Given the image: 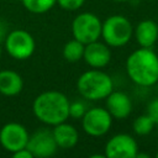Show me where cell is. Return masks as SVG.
Masks as SVG:
<instances>
[{"label":"cell","mask_w":158,"mask_h":158,"mask_svg":"<svg viewBox=\"0 0 158 158\" xmlns=\"http://www.w3.org/2000/svg\"><path fill=\"white\" fill-rule=\"evenodd\" d=\"M128 78L139 86H152L158 81V56L152 48L141 47L126 59Z\"/></svg>","instance_id":"cell-1"},{"label":"cell","mask_w":158,"mask_h":158,"mask_svg":"<svg viewBox=\"0 0 158 158\" xmlns=\"http://www.w3.org/2000/svg\"><path fill=\"white\" fill-rule=\"evenodd\" d=\"M32 110L41 122L56 126L69 117V100L60 91H43L33 100Z\"/></svg>","instance_id":"cell-2"},{"label":"cell","mask_w":158,"mask_h":158,"mask_svg":"<svg viewBox=\"0 0 158 158\" xmlns=\"http://www.w3.org/2000/svg\"><path fill=\"white\" fill-rule=\"evenodd\" d=\"M77 89L84 99L96 101L105 99L114 90V83L109 74L94 68L78 78Z\"/></svg>","instance_id":"cell-3"},{"label":"cell","mask_w":158,"mask_h":158,"mask_svg":"<svg viewBox=\"0 0 158 158\" xmlns=\"http://www.w3.org/2000/svg\"><path fill=\"white\" fill-rule=\"evenodd\" d=\"M133 27L130 20L122 15L109 16L102 22L101 37L109 47H122L130 42Z\"/></svg>","instance_id":"cell-4"},{"label":"cell","mask_w":158,"mask_h":158,"mask_svg":"<svg viewBox=\"0 0 158 158\" xmlns=\"http://www.w3.org/2000/svg\"><path fill=\"white\" fill-rule=\"evenodd\" d=\"M102 22L91 12H81L72 22V33L75 40L88 44L101 37Z\"/></svg>","instance_id":"cell-5"},{"label":"cell","mask_w":158,"mask_h":158,"mask_svg":"<svg viewBox=\"0 0 158 158\" xmlns=\"http://www.w3.org/2000/svg\"><path fill=\"white\" fill-rule=\"evenodd\" d=\"M4 43L7 54L17 60L30 58L36 48L32 35L25 30H14L9 32Z\"/></svg>","instance_id":"cell-6"},{"label":"cell","mask_w":158,"mask_h":158,"mask_svg":"<svg viewBox=\"0 0 158 158\" xmlns=\"http://www.w3.org/2000/svg\"><path fill=\"white\" fill-rule=\"evenodd\" d=\"M112 125V116L104 107H91L81 117V126L85 133L100 137L109 132Z\"/></svg>","instance_id":"cell-7"},{"label":"cell","mask_w":158,"mask_h":158,"mask_svg":"<svg viewBox=\"0 0 158 158\" xmlns=\"http://www.w3.org/2000/svg\"><path fill=\"white\" fill-rule=\"evenodd\" d=\"M28 132L26 127L19 122L5 123L0 130V143L2 148L10 153L20 151L27 146Z\"/></svg>","instance_id":"cell-8"},{"label":"cell","mask_w":158,"mask_h":158,"mask_svg":"<svg viewBox=\"0 0 158 158\" xmlns=\"http://www.w3.org/2000/svg\"><path fill=\"white\" fill-rule=\"evenodd\" d=\"M33 158H48L52 157L58 146L53 137V132L48 128H40L28 137L27 146Z\"/></svg>","instance_id":"cell-9"},{"label":"cell","mask_w":158,"mask_h":158,"mask_svg":"<svg viewBox=\"0 0 158 158\" xmlns=\"http://www.w3.org/2000/svg\"><path fill=\"white\" fill-rule=\"evenodd\" d=\"M137 152V142L131 135L117 133L106 142L104 154L107 158H135Z\"/></svg>","instance_id":"cell-10"},{"label":"cell","mask_w":158,"mask_h":158,"mask_svg":"<svg viewBox=\"0 0 158 158\" xmlns=\"http://www.w3.org/2000/svg\"><path fill=\"white\" fill-rule=\"evenodd\" d=\"M83 59L89 67L100 69L109 64L111 59V51L106 43L99 42L98 40L85 44Z\"/></svg>","instance_id":"cell-11"},{"label":"cell","mask_w":158,"mask_h":158,"mask_svg":"<svg viewBox=\"0 0 158 158\" xmlns=\"http://www.w3.org/2000/svg\"><path fill=\"white\" fill-rule=\"evenodd\" d=\"M106 110L110 112L112 118L123 120L130 116L132 111L131 98L123 91L112 90L106 98Z\"/></svg>","instance_id":"cell-12"},{"label":"cell","mask_w":158,"mask_h":158,"mask_svg":"<svg viewBox=\"0 0 158 158\" xmlns=\"http://www.w3.org/2000/svg\"><path fill=\"white\" fill-rule=\"evenodd\" d=\"M133 33L137 43L141 47L152 48L158 40V25L149 19L142 20L133 30Z\"/></svg>","instance_id":"cell-13"},{"label":"cell","mask_w":158,"mask_h":158,"mask_svg":"<svg viewBox=\"0 0 158 158\" xmlns=\"http://www.w3.org/2000/svg\"><path fill=\"white\" fill-rule=\"evenodd\" d=\"M52 132H53V137L56 139L58 148L69 149V148H73L78 143L79 133L77 128L73 125L67 123L65 121L53 126Z\"/></svg>","instance_id":"cell-14"},{"label":"cell","mask_w":158,"mask_h":158,"mask_svg":"<svg viewBox=\"0 0 158 158\" xmlns=\"http://www.w3.org/2000/svg\"><path fill=\"white\" fill-rule=\"evenodd\" d=\"M23 88L22 77L11 69L0 70V93L5 96H15Z\"/></svg>","instance_id":"cell-15"},{"label":"cell","mask_w":158,"mask_h":158,"mask_svg":"<svg viewBox=\"0 0 158 158\" xmlns=\"http://www.w3.org/2000/svg\"><path fill=\"white\" fill-rule=\"evenodd\" d=\"M84 47L85 44L79 42L78 40L73 38L68 41L63 47V57L69 63H75L80 60L84 56Z\"/></svg>","instance_id":"cell-16"},{"label":"cell","mask_w":158,"mask_h":158,"mask_svg":"<svg viewBox=\"0 0 158 158\" xmlns=\"http://www.w3.org/2000/svg\"><path fill=\"white\" fill-rule=\"evenodd\" d=\"M21 1L25 9L32 14H44L49 11L54 6V4H57V0H21Z\"/></svg>","instance_id":"cell-17"},{"label":"cell","mask_w":158,"mask_h":158,"mask_svg":"<svg viewBox=\"0 0 158 158\" xmlns=\"http://www.w3.org/2000/svg\"><path fill=\"white\" fill-rule=\"evenodd\" d=\"M154 126H156V123L147 114L139 115L138 117L135 118V121L132 123V128H133L135 133L138 136H146V135L151 133L153 131Z\"/></svg>","instance_id":"cell-18"},{"label":"cell","mask_w":158,"mask_h":158,"mask_svg":"<svg viewBox=\"0 0 158 158\" xmlns=\"http://www.w3.org/2000/svg\"><path fill=\"white\" fill-rule=\"evenodd\" d=\"M85 112H86V106L84 105L83 101L75 100L69 102V117L78 120V118H81Z\"/></svg>","instance_id":"cell-19"},{"label":"cell","mask_w":158,"mask_h":158,"mask_svg":"<svg viewBox=\"0 0 158 158\" xmlns=\"http://www.w3.org/2000/svg\"><path fill=\"white\" fill-rule=\"evenodd\" d=\"M85 0H57V4L67 11H75L83 6Z\"/></svg>","instance_id":"cell-20"},{"label":"cell","mask_w":158,"mask_h":158,"mask_svg":"<svg viewBox=\"0 0 158 158\" xmlns=\"http://www.w3.org/2000/svg\"><path fill=\"white\" fill-rule=\"evenodd\" d=\"M147 115L153 120L156 125H158V98L153 99L147 106Z\"/></svg>","instance_id":"cell-21"},{"label":"cell","mask_w":158,"mask_h":158,"mask_svg":"<svg viewBox=\"0 0 158 158\" xmlns=\"http://www.w3.org/2000/svg\"><path fill=\"white\" fill-rule=\"evenodd\" d=\"M12 157H14V158H33L32 153L28 151L27 147H25V148H22V149H20V151L14 152V153H12Z\"/></svg>","instance_id":"cell-22"},{"label":"cell","mask_w":158,"mask_h":158,"mask_svg":"<svg viewBox=\"0 0 158 158\" xmlns=\"http://www.w3.org/2000/svg\"><path fill=\"white\" fill-rule=\"evenodd\" d=\"M6 30H7V27H6L5 22L0 20V43H1L2 41H5V38H6V36H7Z\"/></svg>","instance_id":"cell-23"},{"label":"cell","mask_w":158,"mask_h":158,"mask_svg":"<svg viewBox=\"0 0 158 158\" xmlns=\"http://www.w3.org/2000/svg\"><path fill=\"white\" fill-rule=\"evenodd\" d=\"M135 158H149V154H146V153H138V152H137V154H136Z\"/></svg>","instance_id":"cell-24"},{"label":"cell","mask_w":158,"mask_h":158,"mask_svg":"<svg viewBox=\"0 0 158 158\" xmlns=\"http://www.w3.org/2000/svg\"><path fill=\"white\" fill-rule=\"evenodd\" d=\"M112 1H115V2H126L128 0H112Z\"/></svg>","instance_id":"cell-25"},{"label":"cell","mask_w":158,"mask_h":158,"mask_svg":"<svg viewBox=\"0 0 158 158\" xmlns=\"http://www.w3.org/2000/svg\"><path fill=\"white\" fill-rule=\"evenodd\" d=\"M1 54H2V48H1V43H0V58H1Z\"/></svg>","instance_id":"cell-26"},{"label":"cell","mask_w":158,"mask_h":158,"mask_svg":"<svg viewBox=\"0 0 158 158\" xmlns=\"http://www.w3.org/2000/svg\"><path fill=\"white\" fill-rule=\"evenodd\" d=\"M156 157H157V158H158V152H157V153H156Z\"/></svg>","instance_id":"cell-27"}]
</instances>
